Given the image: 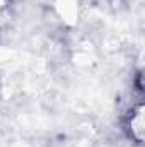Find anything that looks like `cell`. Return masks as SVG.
<instances>
[{
  "instance_id": "6da1fadb",
  "label": "cell",
  "mask_w": 145,
  "mask_h": 147,
  "mask_svg": "<svg viewBox=\"0 0 145 147\" xmlns=\"http://www.w3.org/2000/svg\"><path fill=\"white\" fill-rule=\"evenodd\" d=\"M130 130H132V137L140 142L142 137H144V118H142V105L137 108V110L132 113V118H130Z\"/></svg>"
}]
</instances>
